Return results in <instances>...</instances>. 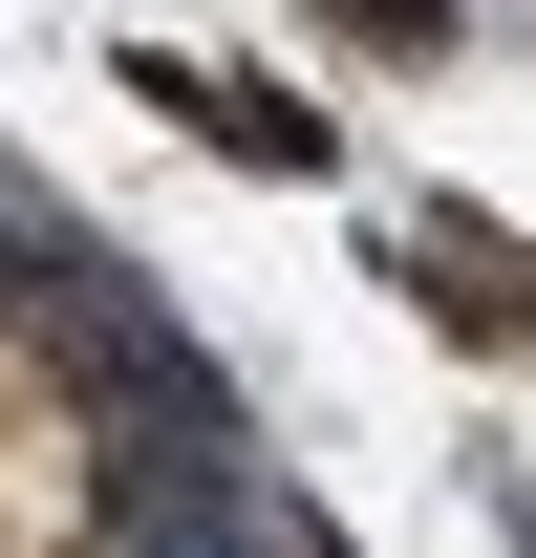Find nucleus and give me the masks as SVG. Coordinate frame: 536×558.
Listing matches in <instances>:
<instances>
[{"label":"nucleus","mask_w":536,"mask_h":558,"mask_svg":"<svg viewBox=\"0 0 536 558\" xmlns=\"http://www.w3.org/2000/svg\"><path fill=\"white\" fill-rule=\"evenodd\" d=\"M343 22H365V44H451V0H343Z\"/></svg>","instance_id":"nucleus-3"},{"label":"nucleus","mask_w":536,"mask_h":558,"mask_svg":"<svg viewBox=\"0 0 536 558\" xmlns=\"http://www.w3.org/2000/svg\"><path fill=\"white\" fill-rule=\"evenodd\" d=\"M108 86H130V108H172V130L194 150H236V172H322V108H279V86H236V65H172V44H108Z\"/></svg>","instance_id":"nucleus-2"},{"label":"nucleus","mask_w":536,"mask_h":558,"mask_svg":"<svg viewBox=\"0 0 536 558\" xmlns=\"http://www.w3.org/2000/svg\"><path fill=\"white\" fill-rule=\"evenodd\" d=\"M108 515V409H86V365L0 301V558H86Z\"/></svg>","instance_id":"nucleus-1"}]
</instances>
